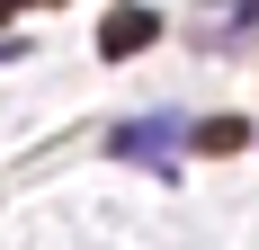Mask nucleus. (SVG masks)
<instances>
[{
	"label": "nucleus",
	"mask_w": 259,
	"mask_h": 250,
	"mask_svg": "<svg viewBox=\"0 0 259 250\" xmlns=\"http://www.w3.org/2000/svg\"><path fill=\"white\" fill-rule=\"evenodd\" d=\"M179 143H188L179 116H134V125H116V134H107V152H116V161H170Z\"/></svg>",
	"instance_id": "f257e3e1"
},
{
	"label": "nucleus",
	"mask_w": 259,
	"mask_h": 250,
	"mask_svg": "<svg viewBox=\"0 0 259 250\" xmlns=\"http://www.w3.org/2000/svg\"><path fill=\"white\" fill-rule=\"evenodd\" d=\"M152 36H161L152 9H116V18H107V36H99V54H107V63H125V54H143Z\"/></svg>",
	"instance_id": "f03ea898"
},
{
	"label": "nucleus",
	"mask_w": 259,
	"mask_h": 250,
	"mask_svg": "<svg viewBox=\"0 0 259 250\" xmlns=\"http://www.w3.org/2000/svg\"><path fill=\"white\" fill-rule=\"evenodd\" d=\"M188 143H197V152H241L250 125H241V116H206V125H188Z\"/></svg>",
	"instance_id": "7ed1b4c3"
}]
</instances>
